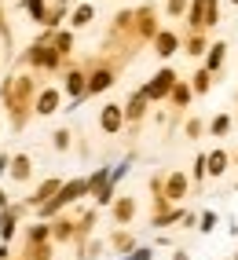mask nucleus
Instances as JSON below:
<instances>
[{
  "instance_id": "f257e3e1",
  "label": "nucleus",
  "mask_w": 238,
  "mask_h": 260,
  "mask_svg": "<svg viewBox=\"0 0 238 260\" xmlns=\"http://www.w3.org/2000/svg\"><path fill=\"white\" fill-rule=\"evenodd\" d=\"M173 77H176L173 70H161V74H158V81H154V84L147 88V95H165L168 88H173Z\"/></svg>"
},
{
  "instance_id": "f03ea898",
  "label": "nucleus",
  "mask_w": 238,
  "mask_h": 260,
  "mask_svg": "<svg viewBox=\"0 0 238 260\" xmlns=\"http://www.w3.org/2000/svg\"><path fill=\"white\" fill-rule=\"evenodd\" d=\"M206 169H209V172H216V176H220V172L227 169V154H220V150H216V154H209V158H206Z\"/></svg>"
},
{
  "instance_id": "7ed1b4c3",
  "label": "nucleus",
  "mask_w": 238,
  "mask_h": 260,
  "mask_svg": "<svg viewBox=\"0 0 238 260\" xmlns=\"http://www.w3.org/2000/svg\"><path fill=\"white\" fill-rule=\"evenodd\" d=\"M158 51H161V55H173V51H176V37H173V33H161V37H158Z\"/></svg>"
},
{
  "instance_id": "20e7f679",
  "label": "nucleus",
  "mask_w": 238,
  "mask_h": 260,
  "mask_svg": "<svg viewBox=\"0 0 238 260\" xmlns=\"http://www.w3.org/2000/svg\"><path fill=\"white\" fill-rule=\"evenodd\" d=\"M117 125H121V114H117V107H110V110L103 114V128H107V132H114Z\"/></svg>"
},
{
  "instance_id": "39448f33",
  "label": "nucleus",
  "mask_w": 238,
  "mask_h": 260,
  "mask_svg": "<svg viewBox=\"0 0 238 260\" xmlns=\"http://www.w3.org/2000/svg\"><path fill=\"white\" fill-rule=\"evenodd\" d=\"M183 187H187V183H183V176H173V180H168V190H173L168 198H180V194H183Z\"/></svg>"
},
{
  "instance_id": "423d86ee",
  "label": "nucleus",
  "mask_w": 238,
  "mask_h": 260,
  "mask_svg": "<svg viewBox=\"0 0 238 260\" xmlns=\"http://www.w3.org/2000/svg\"><path fill=\"white\" fill-rule=\"evenodd\" d=\"M224 62V44H213V55H209V66H220Z\"/></svg>"
},
{
  "instance_id": "0eeeda50",
  "label": "nucleus",
  "mask_w": 238,
  "mask_h": 260,
  "mask_svg": "<svg viewBox=\"0 0 238 260\" xmlns=\"http://www.w3.org/2000/svg\"><path fill=\"white\" fill-rule=\"evenodd\" d=\"M213 228H216V216L206 213V216H201V231H213Z\"/></svg>"
},
{
  "instance_id": "6e6552de",
  "label": "nucleus",
  "mask_w": 238,
  "mask_h": 260,
  "mask_svg": "<svg viewBox=\"0 0 238 260\" xmlns=\"http://www.w3.org/2000/svg\"><path fill=\"white\" fill-rule=\"evenodd\" d=\"M227 125H231L227 117H216V121H213V132H227Z\"/></svg>"
},
{
  "instance_id": "1a4fd4ad",
  "label": "nucleus",
  "mask_w": 238,
  "mask_h": 260,
  "mask_svg": "<svg viewBox=\"0 0 238 260\" xmlns=\"http://www.w3.org/2000/svg\"><path fill=\"white\" fill-rule=\"evenodd\" d=\"M107 84H110V74H99V77L92 81V88H107Z\"/></svg>"
},
{
  "instance_id": "9d476101",
  "label": "nucleus",
  "mask_w": 238,
  "mask_h": 260,
  "mask_svg": "<svg viewBox=\"0 0 238 260\" xmlns=\"http://www.w3.org/2000/svg\"><path fill=\"white\" fill-rule=\"evenodd\" d=\"M88 19H92V8H81V11H77V19H74V22H88Z\"/></svg>"
}]
</instances>
